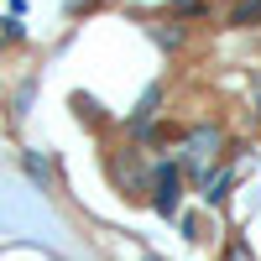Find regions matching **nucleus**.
Returning a JSON list of instances; mask_svg holds the SVG:
<instances>
[{
    "mask_svg": "<svg viewBox=\"0 0 261 261\" xmlns=\"http://www.w3.org/2000/svg\"><path fill=\"white\" fill-rule=\"evenodd\" d=\"M183 162L172 157V162H162L157 172H151V204H157V214H167V220H178V199H183Z\"/></svg>",
    "mask_w": 261,
    "mask_h": 261,
    "instance_id": "nucleus-2",
    "label": "nucleus"
},
{
    "mask_svg": "<svg viewBox=\"0 0 261 261\" xmlns=\"http://www.w3.org/2000/svg\"><path fill=\"white\" fill-rule=\"evenodd\" d=\"M251 115H256V125H261V68L251 73Z\"/></svg>",
    "mask_w": 261,
    "mask_h": 261,
    "instance_id": "nucleus-6",
    "label": "nucleus"
},
{
    "mask_svg": "<svg viewBox=\"0 0 261 261\" xmlns=\"http://www.w3.org/2000/svg\"><path fill=\"white\" fill-rule=\"evenodd\" d=\"M225 21H230L235 32H251V27H261V0H235Z\"/></svg>",
    "mask_w": 261,
    "mask_h": 261,
    "instance_id": "nucleus-4",
    "label": "nucleus"
},
{
    "mask_svg": "<svg viewBox=\"0 0 261 261\" xmlns=\"http://www.w3.org/2000/svg\"><path fill=\"white\" fill-rule=\"evenodd\" d=\"M167 11L183 21V16H199V11H204V0H167Z\"/></svg>",
    "mask_w": 261,
    "mask_h": 261,
    "instance_id": "nucleus-5",
    "label": "nucleus"
},
{
    "mask_svg": "<svg viewBox=\"0 0 261 261\" xmlns=\"http://www.w3.org/2000/svg\"><path fill=\"white\" fill-rule=\"evenodd\" d=\"M84 6H89V0H68V11H84Z\"/></svg>",
    "mask_w": 261,
    "mask_h": 261,
    "instance_id": "nucleus-7",
    "label": "nucleus"
},
{
    "mask_svg": "<svg viewBox=\"0 0 261 261\" xmlns=\"http://www.w3.org/2000/svg\"><path fill=\"white\" fill-rule=\"evenodd\" d=\"M230 157V130L220 120H199V125H188L183 136H178V162L188 178H204V172H214Z\"/></svg>",
    "mask_w": 261,
    "mask_h": 261,
    "instance_id": "nucleus-1",
    "label": "nucleus"
},
{
    "mask_svg": "<svg viewBox=\"0 0 261 261\" xmlns=\"http://www.w3.org/2000/svg\"><path fill=\"white\" fill-rule=\"evenodd\" d=\"M235 172H241V162H235V167H214V172H204V178H199V188H204V204H225V199H230Z\"/></svg>",
    "mask_w": 261,
    "mask_h": 261,
    "instance_id": "nucleus-3",
    "label": "nucleus"
}]
</instances>
